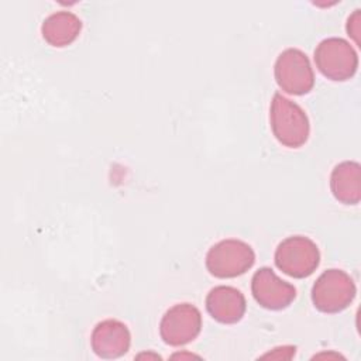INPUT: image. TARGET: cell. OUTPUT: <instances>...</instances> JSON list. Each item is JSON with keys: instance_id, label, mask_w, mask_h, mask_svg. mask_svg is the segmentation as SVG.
<instances>
[{"instance_id": "cell-4", "label": "cell", "mask_w": 361, "mask_h": 361, "mask_svg": "<svg viewBox=\"0 0 361 361\" xmlns=\"http://www.w3.org/2000/svg\"><path fill=\"white\" fill-rule=\"evenodd\" d=\"M320 262L316 243L303 235H292L279 243L275 251V265L292 278H307Z\"/></svg>"}, {"instance_id": "cell-13", "label": "cell", "mask_w": 361, "mask_h": 361, "mask_svg": "<svg viewBox=\"0 0 361 361\" xmlns=\"http://www.w3.org/2000/svg\"><path fill=\"white\" fill-rule=\"evenodd\" d=\"M347 32H348V35H350L357 44H360V39H358V35H360V10H355V11L348 17V21H347Z\"/></svg>"}, {"instance_id": "cell-3", "label": "cell", "mask_w": 361, "mask_h": 361, "mask_svg": "<svg viewBox=\"0 0 361 361\" xmlns=\"http://www.w3.org/2000/svg\"><path fill=\"white\" fill-rule=\"evenodd\" d=\"M255 262L254 250L235 238L221 240L206 255V268L216 278H235L245 274Z\"/></svg>"}, {"instance_id": "cell-2", "label": "cell", "mask_w": 361, "mask_h": 361, "mask_svg": "<svg viewBox=\"0 0 361 361\" xmlns=\"http://www.w3.org/2000/svg\"><path fill=\"white\" fill-rule=\"evenodd\" d=\"M357 293L353 278L341 269H327L312 288V302L323 313H338L347 309Z\"/></svg>"}, {"instance_id": "cell-11", "label": "cell", "mask_w": 361, "mask_h": 361, "mask_svg": "<svg viewBox=\"0 0 361 361\" xmlns=\"http://www.w3.org/2000/svg\"><path fill=\"white\" fill-rule=\"evenodd\" d=\"M333 196L344 204H357L361 199V166L355 161H344L334 166L330 176Z\"/></svg>"}, {"instance_id": "cell-12", "label": "cell", "mask_w": 361, "mask_h": 361, "mask_svg": "<svg viewBox=\"0 0 361 361\" xmlns=\"http://www.w3.org/2000/svg\"><path fill=\"white\" fill-rule=\"evenodd\" d=\"M80 18L71 11H56L48 16L41 25V34L44 39L56 48L72 44L80 34Z\"/></svg>"}, {"instance_id": "cell-10", "label": "cell", "mask_w": 361, "mask_h": 361, "mask_svg": "<svg viewBox=\"0 0 361 361\" xmlns=\"http://www.w3.org/2000/svg\"><path fill=\"white\" fill-rule=\"evenodd\" d=\"M245 307L247 303L244 295L233 286H216L210 289L206 296V309L209 314L223 324L240 322L245 313Z\"/></svg>"}, {"instance_id": "cell-5", "label": "cell", "mask_w": 361, "mask_h": 361, "mask_svg": "<svg viewBox=\"0 0 361 361\" xmlns=\"http://www.w3.org/2000/svg\"><path fill=\"white\" fill-rule=\"evenodd\" d=\"M314 62L323 76L336 82L351 79L358 68L355 49L338 37L326 38L316 47Z\"/></svg>"}, {"instance_id": "cell-8", "label": "cell", "mask_w": 361, "mask_h": 361, "mask_svg": "<svg viewBox=\"0 0 361 361\" xmlns=\"http://www.w3.org/2000/svg\"><path fill=\"white\" fill-rule=\"evenodd\" d=\"M251 292L255 302L269 310L288 307L296 298L293 285L282 281L271 268H259L251 279Z\"/></svg>"}, {"instance_id": "cell-9", "label": "cell", "mask_w": 361, "mask_h": 361, "mask_svg": "<svg viewBox=\"0 0 361 361\" xmlns=\"http://www.w3.org/2000/svg\"><path fill=\"white\" fill-rule=\"evenodd\" d=\"M92 350L100 358H118L124 355L131 344L128 327L120 320L107 319L97 323L90 337Z\"/></svg>"}, {"instance_id": "cell-6", "label": "cell", "mask_w": 361, "mask_h": 361, "mask_svg": "<svg viewBox=\"0 0 361 361\" xmlns=\"http://www.w3.org/2000/svg\"><path fill=\"white\" fill-rule=\"evenodd\" d=\"M274 73L278 86L289 94L302 96L313 89L314 73L310 61L298 48H288L279 54Z\"/></svg>"}, {"instance_id": "cell-7", "label": "cell", "mask_w": 361, "mask_h": 361, "mask_svg": "<svg viewBox=\"0 0 361 361\" xmlns=\"http://www.w3.org/2000/svg\"><path fill=\"white\" fill-rule=\"evenodd\" d=\"M202 329V314L190 303H178L168 309L159 323V334L164 343L179 347L193 341Z\"/></svg>"}, {"instance_id": "cell-1", "label": "cell", "mask_w": 361, "mask_h": 361, "mask_svg": "<svg viewBox=\"0 0 361 361\" xmlns=\"http://www.w3.org/2000/svg\"><path fill=\"white\" fill-rule=\"evenodd\" d=\"M271 128L275 138L288 148L302 147L310 133V124L303 109L281 93H275L269 109Z\"/></svg>"}]
</instances>
